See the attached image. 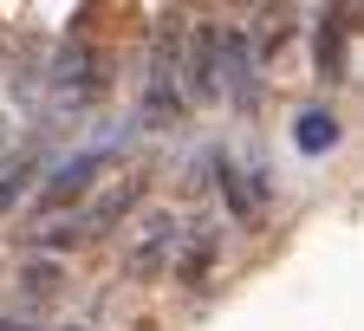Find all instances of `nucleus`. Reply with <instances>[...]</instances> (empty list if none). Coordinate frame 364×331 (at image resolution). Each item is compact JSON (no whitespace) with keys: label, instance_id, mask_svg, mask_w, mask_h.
<instances>
[{"label":"nucleus","instance_id":"f257e3e1","mask_svg":"<svg viewBox=\"0 0 364 331\" xmlns=\"http://www.w3.org/2000/svg\"><path fill=\"white\" fill-rule=\"evenodd\" d=\"M46 91H53V104L59 111H85V104H98L105 91H111V65L105 53L91 39H65L53 65H46Z\"/></svg>","mask_w":364,"mask_h":331},{"label":"nucleus","instance_id":"6e6552de","mask_svg":"<svg viewBox=\"0 0 364 331\" xmlns=\"http://www.w3.org/2000/svg\"><path fill=\"white\" fill-rule=\"evenodd\" d=\"M215 247H221V234L208 227V221H196L189 227V247H182V260H176V286H202V279H208V266H215Z\"/></svg>","mask_w":364,"mask_h":331},{"label":"nucleus","instance_id":"0eeeda50","mask_svg":"<svg viewBox=\"0 0 364 331\" xmlns=\"http://www.w3.org/2000/svg\"><path fill=\"white\" fill-rule=\"evenodd\" d=\"M345 39H351V7H332L326 26L312 33V53H318V72H326L332 85L345 78Z\"/></svg>","mask_w":364,"mask_h":331},{"label":"nucleus","instance_id":"7ed1b4c3","mask_svg":"<svg viewBox=\"0 0 364 331\" xmlns=\"http://www.w3.org/2000/svg\"><path fill=\"white\" fill-rule=\"evenodd\" d=\"M215 53H221V26L202 20V26L189 33V53H182V65H176L182 104H208V98H215Z\"/></svg>","mask_w":364,"mask_h":331},{"label":"nucleus","instance_id":"4468645a","mask_svg":"<svg viewBox=\"0 0 364 331\" xmlns=\"http://www.w3.org/2000/svg\"><path fill=\"white\" fill-rule=\"evenodd\" d=\"M59 331H78V325H59Z\"/></svg>","mask_w":364,"mask_h":331},{"label":"nucleus","instance_id":"f8f14e48","mask_svg":"<svg viewBox=\"0 0 364 331\" xmlns=\"http://www.w3.org/2000/svg\"><path fill=\"white\" fill-rule=\"evenodd\" d=\"M26 182H33V156H20V163H14L7 175H0V215H7V208H14V202L26 195Z\"/></svg>","mask_w":364,"mask_h":331},{"label":"nucleus","instance_id":"9d476101","mask_svg":"<svg viewBox=\"0 0 364 331\" xmlns=\"http://www.w3.org/2000/svg\"><path fill=\"white\" fill-rule=\"evenodd\" d=\"M20 293H26L33 305H53V299L65 293V266H59V260H26V273H20Z\"/></svg>","mask_w":364,"mask_h":331},{"label":"nucleus","instance_id":"f03ea898","mask_svg":"<svg viewBox=\"0 0 364 331\" xmlns=\"http://www.w3.org/2000/svg\"><path fill=\"white\" fill-rule=\"evenodd\" d=\"M215 98H228L235 111L260 104V78H254V39L241 26H221V53H215Z\"/></svg>","mask_w":364,"mask_h":331},{"label":"nucleus","instance_id":"423d86ee","mask_svg":"<svg viewBox=\"0 0 364 331\" xmlns=\"http://www.w3.org/2000/svg\"><path fill=\"white\" fill-rule=\"evenodd\" d=\"M169 241H176V221L163 215V208H150V221H144V241H136V254H130V279H156L163 273V260H169Z\"/></svg>","mask_w":364,"mask_h":331},{"label":"nucleus","instance_id":"9b49d317","mask_svg":"<svg viewBox=\"0 0 364 331\" xmlns=\"http://www.w3.org/2000/svg\"><path fill=\"white\" fill-rule=\"evenodd\" d=\"M215 175H221V195H228V215L235 221H254V208H260V195L247 188V175L228 163V156H215Z\"/></svg>","mask_w":364,"mask_h":331},{"label":"nucleus","instance_id":"20e7f679","mask_svg":"<svg viewBox=\"0 0 364 331\" xmlns=\"http://www.w3.org/2000/svg\"><path fill=\"white\" fill-rule=\"evenodd\" d=\"M98 169H105L98 150H91V156H72L65 169H53V175H46V188H39V221H46V215H59V208H72L85 188H91V175H98Z\"/></svg>","mask_w":364,"mask_h":331},{"label":"nucleus","instance_id":"1a4fd4ad","mask_svg":"<svg viewBox=\"0 0 364 331\" xmlns=\"http://www.w3.org/2000/svg\"><path fill=\"white\" fill-rule=\"evenodd\" d=\"M293 143H299V156H326L338 143V117L332 111H299L293 117Z\"/></svg>","mask_w":364,"mask_h":331},{"label":"nucleus","instance_id":"ddd939ff","mask_svg":"<svg viewBox=\"0 0 364 331\" xmlns=\"http://www.w3.org/2000/svg\"><path fill=\"white\" fill-rule=\"evenodd\" d=\"M33 241H46V247H59V254H65V247H78V241H85V234L65 221V227H46V234H33Z\"/></svg>","mask_w":364,"mask_h":331},{"label":"nucleus","instance_id":"39448f33","mask_svg":"<svg viewBox=\"0 0 364 331\" xmlns=\"http://www.w3.org/2000/svg\"><path fill=\"white\" fill-rule=\"evenodd\" d=\"M144 188H150L144 175H117V182L105 188V195L85 208V227H78V234H111V227H117V221H124L136 202H144Z\"/></svg>","mask_w":364,"mask_h":331}]
</instances>
